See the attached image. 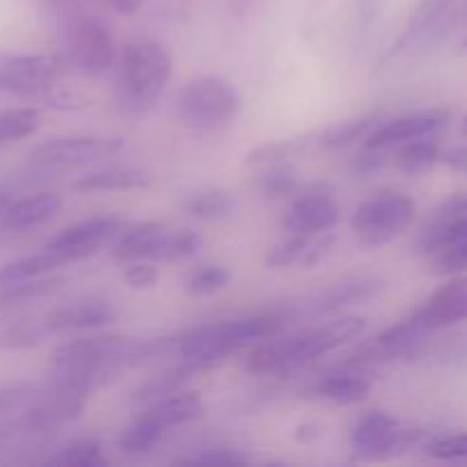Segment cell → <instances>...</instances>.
I'll return each instance as SVG.
<instances>
[{
    "instance_id": "5b68a950",
    "label": "cell",
    "mask_w": 467,
    "mask_h": 467,
    "mask_svg": "<svg viewBox=\"0 0 467 467\" xmlns=\"http://www.w3.org/2000/svg\"><path fill=\"white\" fill-rule=\"evenodd\" d=\"M201 246L199 233L190 228H169L158 222H146L130 231L121 233L112 254L119 260H155V263H173L194 255Z\"/></svg>"
},
{
    "instance_id": "bcb514c9",
    "label": "cell",
    "mask_w": 467,
    "mask_h": 467,
    "mask_svg": "<svg viewBox=\"0 0 467 467\" xmlns=\"http://www.w3.org/2000/svg\"><path fill=\"white\" fill-rule=\"evenodd\" d=\"M7 203H9L7 194H5V192H0V214H3V210L7 208Z\"/></svg>"
},
{
    "instance_id": "cb8c5ba5",
    "label": "cell",
    "mask_w": 467,
    "mask_h": 467,
    "mask_svg": "<svg viewBox=\"0 0 467 467\" xmlns=\"http://www.w3.org/2000/svg\"><path fill=\"white\" fill-rule=\"evenodd\" d=\"M451 5H454V0H422V3L418 5V9L413 12V16H410L404 35L400 36V41H397L395 48H392V55L401 53V50L418 44V41L422 39L442 16H445L447 9H450Z\"/></svg>"
},
{
    "instance_id": "3957f363",
    "label": "cell",
    "mask_w": 467,
    "mask_h": 467,
    "mask_svg": "<svg viewBox=\"0 0 467 467\" xmlns=\"http://www.w3.org/2000/svg\"><path fill=\"white\" fill-rule=\"evenodd\" d=\"M173 59L155 39H130L117 64V103L128 114H144L158 103L171 78Z\"/></svg>"
},
{
    "instance_id": "836d02e7",
    "label": "cell",
    "mask_w": 467,
    "mask_h": 467,
    "mask_svg": "<svg viewBox=\"0 0 467 467\" xmlns=\"http://www.w3.org/2000/svg\"><path fill=\"white\" fill-rule=\"evenodd\" d=\"M48 463L71 467H99L105 463V456L96 441H78L73 442V445H68L67 450L59 451V454L55 456V459H50Z\"/></svg>"
},
{
    "instance_id": "b9f144b4",
    "label": "cell",
    "mask_w": 467,
    "mask_h": 467,
    "mask_svg": "<svg viewBox=\"0 0 467 467\" xmlns=\"http://www.w3.org/2000/svg\"><path fill=\"white\" fill-rule=\"evenodd\" d=\"M123 278L130 287L144 290V287H153L158 283V272L146 260H130L123 269Z\"/></svg>"
},
{
    "instance_id": "9c48e42d",
    "label": "cell",
    "mask_w": 467,
    "mask_h": 467,
    "mask_svg": "<svg viewBox=\"0 0 467 467\" xmlns=\"http://www.w3.org/2000/svg\"><path fill=\"white\" fill-rule=\"evenodd\" d=\"M68 68L55 53H23L0 57V89L16 96H46Z\"/></svg>"
},
{
    "instance_id": "1f68e13d",
    "label": "cell",
    "mask_w": 467,
    "mask_h": 467,
    "mask_svg": "<svg viewBox=\"0 0 467 467\" xmlns=\"http://www.w3.org/2000/svg\"><path fill=\"white\" fill-rule=\"evenodd\" d=\"M310 144H313L310 137H306V140H283V141H274V144H263L258 146L254 153H249L246 164H251V167H267V169L283 167L285 162L295 160L296 155L304 153Z\"/></svg>"
},
{
    "instance_id": "2e32d148",
    "label": "cell",
    "mask_w": 467,
    "mask_h": 467,
    "mask_svg": "<svg viewBox=\"0 0 467 467\" xmlns=\"http://www.w3.org/2000/svg\"><path fill=\"white\" fill-rule=\"evenodd\" d=\"M117 319V308L105 299H82L73 304L57 306L46 315L48 333H73L103 328Z\"/></svg>"
},
{
    "instance_id": "d4e9b609",
    "label": "cell",
    "mask_w": 467,
    "mask_h": 467,
    "mask_svg": "<svg viewBox=\"0 0 467 467\" xmlns=\"http://www.w3.org/2000/svg\"><path fill=\"white\" fill-rule=\"evenodd\" d=\"M441 160V150L433 141H429V137L422 140H413L401 144V149L397 150L392 164L400 169L406 176H422V173L431 171L436 167V162Z\"/></svg>"
},
{
    "instance_id": "8992f818",
    "label": "cell",
    "mask_w": 467,
    "mask_h": 467,
    "mask_svg": "<svg viewBox=\"0 0 467 467\" xmlns=\"http://www.w3.org/2000/svg\"><path fill=\"white\" fill-rule=\"evenodd\" d=\"M64 55L68 67L85 76H100L117 57L114 35L100 18L85 12H73L64 18Z\"/></svg>"
},
{
    "instance_id": "52a82bcc",
    "label": "cell",
    "mask_w": 467,
    "mask_h": 467,
    "mask_svg": "<svg viewBox=\"0 0 467 467\" xmlns=\"http://www.w3.org/2000/svg\"><path fill=\"white\" fill-rule=\"evenodd\" d=\"M418 205L410 196L400 192H381L365 201L351 217L356 237L368 249L388 244L413 223Z\"/></svg>"
},
{
    "instance_id": "603a6c76",
    "label": "cell",
    "mask_w": 467,
    "mask_h": 467,
    "mask_svg": "<svg viewBox=\"0 0 467 467\" xmlns=\"http://www.w3.org/2000/svg\"><path fill=\"white\" fill-rule=\"evenodd\" d=\"M149 185V176L130 167H108L100 171H91L80 176L73 182V190L78 192H123L140 190Z\"/></svg>"
},
{
    "instance_id": "7c38bea8",
    "label": "cell",
    "mask_w": 467,
    "mask_h": 467,
    "mask_svg": "<svg viewBox=\"0 0 467 467\" xmlns=\"http://www.w3.org/2000/svg\"><path fill=\"white\" fill-rule=\"evenodd\" d=\"M123 233V222L112 214H105V217H94L87 219V222L76 223V226L67 228L59 235H55L53 240L46 244V249L53 251L55 255L62 258V263H76V260L87 258V255H94L96 251L103 244L112 242L114 237H119Z\"/></svg>"
},
{
    "instance_id": "7bdbcfd3",
    "label": "cell",
    "mask_w": 467,
    "mask_h": 467,
    "mask_svg": "<svg viewBox=\"0 0 467 467\" xmlns=\"http://www.w3.org/2000/svg\"><path fill=\"white\" fill-rule=\"evenodd\" d=\"M442 160H445L451 169H456V171L467 173V146H456V149L447 150V153L442 155Z\"/></svg>"
},
{
    "instance_id": "484cf974",
    "label": "cell",
    "mask_w": 467,
    "mask_h": 467,
    "mask_svg": "<svg viewBox=\"0 0 467 467\" xmlns=\"http://www.w3.org/2000/svg\"><path fill=\"white\" fill-rule=\"evenodd\" d=\"M381 123L379 114H365L358 119H347V121L336 123V126H328L327 130L319 132L317 144L322 149H342V146H349L354 141L368 140L369 132Z\"/></svg>"
},
{
    "instance_id": "d6a6232c",
    "label": "cell",
    "mask_w": 467,
    "mask_h": 467,
    "mask_svg": "<svg viewBox=\"0 0 467 467\" xmlns=\"http://www.w3.org/2000/svg\"><path fill=\"white\" fill-rule=\"evenodd\" d=\"M194 374L199 372H196L192 365L182 363L181 360L176 368L167 369V372L158 374V377H153L150 381H146L144 386L135 392V401H155L164 395H171V392L181 390L182 383H185L187 379L194 377Z\"/></svg>"
},
{
    "instance_id": "74e56055",
    "label": "cell",
    "mask_w": 467,
    "mask_h": 467,
    "mask_svg": "<svg viewBox=\"0 0 467 467\" xmlns=\"http://www.w3.org/2000/svg\"><path fill=\"white\" fill-rule=\"evenodd\" d=\"M48 336L46 322H16L3 333L5 347H30Z\"/></svg>"
},
{
    "instance_id": "7402d4cb",
    "label": "cell",
    "mask_w": 467,
    "mask_h": 467,
    "mask_svg": "<svg viewBox=\"0 0 467 467\" xmlns=\"http://www.w3.org/2000/svg\"><path fill=\"white\" fill-rule=\"evenodd\" d=\"M372 392V381L358 372H333L317 383V395L333 404H360Z\"/></svg>"
},
{
    "instance_id": "5bb4252c",
    "label": "cell",
    "mask_w": 467,
    "mask_h": 467,
    "mask_svg": "<svg viewBox=\"0 0 467 467\" xmlns=\"http://www.w3.org/2000/svg\"><path fill=\"white\" fill-rule=\"evenodd\" d=\"M447 119H450V114L441 112V109L390 119V121L379 123V126L369 132V137L365 140V146H372V149H395V146L406 144V141L431 137L445 126Z\"/></svg>"
},
{
    "instance_id": "e575fe53",
    "label": "cell",
    "mask_w": 467,
    "mask_h": 467,
    "mask_svg": "<svg viewBox=\"0 0 467 467\" xmlns=\"http://www.w3.org/2000/svg\"><path fill=\"white\" fill-rule=\"evenodd\" d=\"M231 283V272L219 265H208V267L196 269L187 281V292L192 296H208L214 292L223 290Z\"/></svg>"
},
{
    "instance_id": "9a60e30c",
    "label": "cell",
    "mask_w": 467,
    "mask_h": 467,
    "mask_svg": "<svg viewBox=\"0 0 467 467\" xmlns=\"http://www.w3.org/2000/svg\"><path fill=\"white\" fill-rule=\"evenodd\" d=\"M340 219V210L333 199L324 192H308L301 194L287 205L283 214V228L296 235H319L333 228Z\"/></svg>"
},
{
    "instance_id": "277c9868",
    "label": "cell",
    "mask_w": 467,
    "mask_h": 467,
    "mask_svg": "<svg viewBox=\"0 0 467 467\" xmlns=\"http://www.w3.org/2000/svg\"><path fill=\"white\" fill-rule=\"evenodd\" d=\"M178 119L201 132H217L235 123L242 112V94L233 82L203 76L187 82L178 96Z\"/></svg>"
},
{
    "instance_id": "60d3db41",
    "label": "cell",
    "mask_w": 467,
    "mask_h": 467,
    "mask_svg": "<svg viewBox=\"0 0 467 467\" xmlns=\"http://www.w3.org/2000/svg\"><path fill=\"white\" fill-rule=\"evenodd\" d=\"M181 463H203V465H246L249 459L242 456L240 451L226 450V447H219V450H205L203 454H196L192 459H182Z\"/></svg>"
},
{
    "instance_id": "f546056e",
    "label": "cell",
    "mask_w": 467,
    "mask_h": 467,
    "mask_svg": "<svg viewBox=\"0 0 467 467\" xmlns=\"http://www.w3.org/2000/svg\"><path fill=\"white\" fill-rule=\"evenodd\" d=\"M164 436V429L149 420L146 415H140L130 427L123 429L117 438V445L123 454H146L153 450Z\"/></svg>"
},
{
    "instance_id": "f6af8a7d",
    "label": "cell",
    "mask_w": 467,
    "mask_h": 467,
    "mask_svg": "<svg viewBox=\"0 0 467 467\" xmlns=\"http://www.w3.org/2000/svg\"><path fill=\"white\" fill-rule=\"evenodd\" d=\"M108 3L121 14H135L137 9L146 3V0H108Z\"/></svg>"
},
{
    "instance_id": "e0dca14e",
    "label": "cell",
    "mask_w": 467,
    "mask_h": 467,
    "mask_svg": "<svg viewBox=\"0 0 467 467\" xmlns=\"http://www.w3.org/2000/svg\"><path fill=\"white\" fill-rule=\"evenodd\" d=\"M415 317H418L429 331H438V328L465 322L467 319V276L451 278L447 285L438 287V290L429 296L427 304L415 313Z\"/></svg>"
},
{
    "instance_id": "ab89813d",
    "label": "cell",
    "mask_w": 467,
    "mask_h": 467,
    "mask_svg": "<svg viewBox=\"0 0 467 467\" xmlns=\"http://www.w3.org/2000/svg\"><path fill=\"white\" fill-rule=\"evenodd\" d=\"M41 397V390L35 386H9L0 388V413L9 410H26Z\"/></svg>"
},
{
    "instance_id": "8d00e7d4",
    "label": "cell",
    "mask_w": 467,
    "mask_h": 467,
    "mask_svg": "<svg viewBox=\"0 0 467 467\" xmlns=\"http://www.w3.org/2000/svg\"><path fill=\"white\" fill-rule=\"evenodd\" d=\"M258 187L263 194L267 196H290L299 190V181L292 171L283 167H269V171H265L258 178Z\"/></svg>"
},
{
    "instance_id": "7dc6e473",
    "label": "cell",
    "mask_w": 467,
    "mask_h": 467,
    "mask_svg": "<svg viewBox=\"0 0 467 467\" xmlns=\"http://www.w3.org/2000/svg\"><path fill=\"white\" fill-rule=\"evenodd\" d=\"M461 132H463V137H467V114L463 117V121H461Z\"/></svg>"
},
{
    "instance_id": "6da1fadb",
    "label": "cell",
    "mask_w": 467,
    "mask_h": 467,
    "mask_svg": "<svg viewBox=\"0 0 467 467\" xmlns=\"http://www.w3.org/2000/svg\"><path fill=\"white\" fill-rule=\"evenodd\" d=\"M365 328H368V319L349 315V317L333 319V322L295 333V336H272V340L260 342L251 351L249 360H246V369L255 374V377H274V374L295 372V369L304 368L310 360L319 358V356L342 347L345 342L363 336Z\"/></svg>"
},
{
    "instance_id": "ac0fdd59",
    "label": "cell",
    "mask_w": 467,
    "mask_h": 467,
    "mask_svg": "<svg viewBox=\"0 0 467 467\" xmlns=\"http://www.w3.org/2000/svg\"><path fill=\"white\" fill-rule=\"evenodd\" d=\"M62 210V196L41 192V194L26 196V199L9 201L7 208L0 214V223L7 231H30L44 226Z\"/></svg>"
},
{
    "instance_id": "ee69618b",
    "label": "cell",
    "mask_w": 467,
    "mask_h": 467,
    "mask_svg": "<svg viewBox=\"0 0 467 467\" xmlns=\"http://www.w3.org/2000/svg\"><path fill=\"white\" fill-rule=\"evenodd\" d=\"M44 3L48 5L55 14H59L62 21L68 16V14L78 12V0H44Z\"/></svg>"
},
{
    "instance_id": "30bf717a",
    "label": "cell",
    "mask_w": 467,
    "mask_h": 467,
    "mask_svg": "<svg viewBox=\"0 0 467 467\" xmlns=\"http://www.w3.org/2000/svg\"><path fill=\"white\" fill-rule=\"evenodd\" d=\"M424 438L422 431L404 429L392 415L368 413L351 431V451L360 461H377L410 450Z\"/></svg>"
},
{
    "instance_id": "ffe728a7",
    "label": "cell",
    "mask_w": 467,
    "mask_h": 467,
    "mask_svg": "<svg viewBox=\"0 0 467 467\" xmlns=\"http://www.w3.org/2000/svg\"><path fill=\"white\" fill-rule=\"evenodd\" d=\"M205 413V406L201 401L199 395H192V392H171V395H164L160 400L150 401L149 409L144 410V415L149 420H153L155 424L167 431L171 427H181V424L194 422L201 415Z\"/></svg>"
},
{
    "instance_id": "4fadbf2b",
    "label": "cell",
    "mask_w": 467,
    "mask_h": 467,
    "mask_svg": "<svg viewBox=\"0 0 467 467\" xmlns=\"http://www.w3.org/2000/svg\"><path fill=\"white\" fill-rule=\"evenodd\" d=\"M429 333L431 331L413 315V317L404 319V322L386 328L379 336L365 340L363 345H358L351 358L356 363H386V360L401 358V356L413 354Z\"/></svg>"
},
{
    "instance_id": "83f0119b",
    "label": "cell",
    "mask_w": 467,
    "mask_h": 467,
    "mask_svg": "<svg viewBox=\"0 0 467 467\" xmlns=\"http://www.w3.org/2000/svg\"><path fill=\"white\" fill-rule=\"evenodd\" d=\"M62 285V278H32V281L18 283H0V310L14 308V306L30 304L46 295H53Z\"/></svg>"
},
{
    "instance_id": "ba28073f",
    "label": "cell",
    "mask_w": 467,
    "mask_h": 467,
    "mask_svg": "<svg viewBox=\"0 0 467 467\" xmlns=\"http://www.w3.org/2000/svg\"><path fill=\"white\" fill-rule=\"evenodd\" d=\"M140 363V342L123 336L76 337L53 351V368L100 369L117 374L123 365Z\"/></svg>"
},
{
    "instance_id": "4dcf8cb0",
    "label": "cell",
    "mask_w": 467,
    "mask_h": 467,
    "mask_svg": "<svg viewBox=\"0 0 467 467\" xmlns=\"http://www.w3.org/2000/svg\"><path fill=\"white\" fill-rule=\"evenodd\" d=\"M41 128V112L36 108H14L0 112V146L14 144L35 135Z\"/></svg>"
},
{
    "instance_id": "d590c367",
    "label": "cell",
    "mask_w": 467,
    "mask_h": 467,
    "mask_svg": "<svg viewBox=\"0 0 467 467\" xmlns=\"http://www.w3.org/2000/svg\"><path fill=\"white\" fill-rule=\"evenodd\" d=\"M431 272L442 274V276L467 272V240L431 254Z\"/></svg>"
},
{
    "instance_id": "4316f807",
    "label": "cell",
    "mask_w": 467,
    "mask_h": 467,
    "mask_svg": "<svg viewBox=\"0 0 467 467\" xmlns=\"http://www.w3.org/2000/svg\"><path fill=\"white\" fill-rule=\"evenodd\" d=\"M62 258L55 255L53 251L44 249L41 254L27 255V258L9 263L0 269V283H18V281H32V278H41L53 274L55 269L62 267Z\"/></svg>"
},
{
    "instance_id": "7a4b0ae2",
    "label": "cell",
    "mask_w": 467,
    "mask_h": 467,
    "mask_svg": "<svg viewBox=\"0 0 467 467\" xmlns=\"http://www.w3.org/2000/svg\"><path fill=\"white\" fill-rule=\"evenodd\" d=\"M283 327H285V315L278 313L205 324L176 337L173 351L181 356L182 363L192 365L196 372H205L226 360V356H231L233 351L276 336Z\"/></svg>"
},
{
    "instance_id": "f35d334b",
    "label": "cell",
    "mask_w": 467,
    "mask_h": 467,
    "mask_svg": "<svg viewBox=\"0 0 467 467\" xmlns=\"http://www.w3.org/2000/svg\"><path fill=\"white\" fill-rule=\"evenodd\" d=\"M427 454L438 461H461L467 459V433L436 438L427 445Z\"/></svg>"
},
{
    "instance_id": "d6986e66",
    "label": "cell",
    "mask_w": 467,
    "mask_h": 467,
    "mask_svg": "<svg viewBox=\"0 0 467 467\" xmlns=\"http://www.w3.org/2000/svg\"><path fill=\"white\" fill-rule=\"evenodd\" d=\"M333 244V237H317V235H296L290 233V237L278 242L267 254V267H310L317 260H322L328 254V246Z\"/></svg>"
},
{
    "instance_id": "8fae6325",
    "label": "cell",
    "mask_w": 467,
    "mask_h": 467,
    "mask_svg": "<svg viewBox=\"0 0 467 467\" xmlns=\"http://www.w3.org/2000/svg\"><path fill=\"white\" fill-rule=\"evenodd\" d=\"M123 149L126 141L119 137H59L36 146L30 153V164L39 169L78 167L100 158H112Z\"/></svg>"
},
{
    "instance_id": "44dd1931",
    "label": "cell",
    "mask_w": 467,
    "mask_h": 467,
    "mask_svg": "<svg viewBox=\"0 0 467 467\" xmlns=\"http://www.w3.org/2000/svg\"><path fill=\"white\" fill-rule=\"evenodd\" d=\"M379 290L377 281H369V278H358V281H345L337 283V285L327 287L324 292L315 295L310 299L308 308L315 315H327L336 313V310L345 308L349 304H358V301L369 299L374 292Z\"/></svg>"
},
{
    "instance_id": "f1b7e54d",
    "label": "cell",
    "mask_w": 467,
    "mask_h": 467,
    "mask_svg": "<svg viewBox=\"0 0 467 467\" xmlns=\"http://www.w3.org/2000/svg\"><path fill=\"white\" fill-rule=\"evenodd\" d=\"M185 210L196 219L203 222H214V219H223L233 213V196L228 192L217 190V187H205V190L194 192L185 199Z\"/></svg>"
}]
</instances>
